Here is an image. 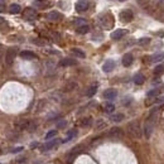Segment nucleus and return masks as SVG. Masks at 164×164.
Wrapping results in <instances>:
<instances>
[{"instance_id": "79ce46f5", "label": "nucleus", "mask_w": 164, "mask_h": 164, "mask_svg": "<svg viewBox=\"0 0 164 164\" xmlns=\"http://www.w3.org/2000/svg\"><path fill=\"white\" fill-rule=\"evenodd\" d=\"M20 150H23V148H22V146H20V148H15V149H13V153H19Z\"/></svg>"}, {"instance_id": "1a4fd4ad", "label": "nucleus", "mask_w": 164, "mask_h": 164, "mask_svg": "<svg viewBox=\"0 0 164 164\" xmlns=\"http://www.w3.org/2000/svg\"><path fill=\"white\" fill-rule=\"evenodd\" d=\"M87 9H89V3L86 0H80V1L76 3V10L78 13H85Z\"/></svg>"}, {"instance_id": "5701e85b", "label": "nucleus", "mask_w": 164, "mask_h": 164, "mask_svg": "<svg viewBox=\"0 0 164 164\" xmlns=\"http://www.w3.org/2000/svg\"><path fill=\"white\" fill-rule=\"evenodd\" d=\"M111 121H114V123H120V121H123L125 116L124 114H115V115H111Z\"/></svg>"}, {"instance_id": "4c0bfd02", "label": "nucleus", "mask_w": 164, "mask_h": 164, "mask_svg": "<svg viewBox=\"0 0 164 164\" xmlns=\"http://www.w3.org/2000/svg\"><path fill=\"white\" fill-rule=\"evenodd\" d=\"M104 126H105V123H104V121H101V120L97 121V124H96V129H97V130H100V129H102Z\"/></svg>"}, {"instance_id": "2f4dec72", "label": "nucleus", "mask_w": 164, "mask_h": 164, "mask_svg": "<svg viewBox=\"0 0 164 164\" xmlns=\"http://www.w3.org/2000/svg\"><path fill=\"white\" fill-rule=\"evenodd\" d=\"M149 42H150V39H149L148 37H144L138 40V44L139 46H146V44H149Z\"/></svg>"}, {"instance_id": "f8f14e48", "label": "nucleus", "mask_w": 164, "mask_h": 164, "mask_svg": "<svg viewBox=\"0 0 164 164\" xmlns=\"http://www.w3.org/2000/svg\"><path fill=\"white\" fill-rule=\"evenodd\" d=\"M114 68H115V62L113 61V59H107L105 63H104V66H102V71L106 72V73L111 72Z\"/></svg>"}, {"instance_id": "a211bd4d", "label": "nucleus", "mask_w": 164, "mask_h": 164, "mask_svg": "<svg viewBox=\"0 0 164 164\" xmlns=\"http://www.w3.org/2000/svg\"><path fill=\"white\" fill-rule=\"evenodd\" d=\"M97 87H99V85H97V83H93V85H91V86L89 87V90H87L86 95L89 96V97H92V96L97 92Z\"/></svg>"}, {"instance_id": "bb28decb", "label": "nucleus", "mask_w": 164, "mask_h": 164, "mask_svg": "<svg viewBox=\"0 0 164 164\" xmlns=\"http://www.w3.org/2000/svg\"><path fill=\"white\" fill-rule=\"evenodd\" d=\"M89 30H90V27L87 25V24H83L81 27H77V33L78 34H86V33H89Z\"/></svg>"}, {"instance_id": "4468645a", "label": "nucleus", "mask_w": 164, "mask_h": 164, "mask_svg": "<svg viewBox=\"0 0 164 164\" xmlns=\"http://www.w3.org/2000/svg\"><path fill=\"white\" fill-rule=\"evenodd\" d=\"M20 57H22L23 59H28V61H30V59H34L37 57L36 53H33V52L30 51H23L20 52Z\"/></svg>"}, {"instance_id": "72a5a7b5", "label": "nucleus", "mask_w": 164, "mask_h": 164, "mask_svg": "<svg viewBox=\"0 0 164 164\" xmlns=\"http://www.w3.org/2000/svg\"><path fill=\"white\" fill-rule=\"evenodd\" d=\"M36 129H37V123L36 121H33V120H30L29 126H28V131H34Z\"/></svg>"}, {"instance_id": "7c9ffc66", "label": "nucleus", "mask_w": 164, "mask_h": 164, "mask_svg": "<svg viewBox=\"0 0 164 164\" xmlns=\"http://www.w3.org/2000/svg\"><path fill=\"white\" fill-rule=\"evenodd\" d=\"M104 110H105V113H107V114H111V113H114L115 106L113 105V104H106L105 107H104Z\"/></svg>"}, {"instance_id": "a18cd8bd", "label": "nucleus", "mask_w": 164, "mask_h": 164, "mask_svg": "<svg viewBox=\"0 0 164 164\" xmlns=\"http://www.w3.org/2000/svg\"><path fill=\"white\" fill-rule=\"evenodd\" d=\"M120 1H125V0H120Z\"/></svg>"}, {"instance_id": "6e6552de", "label": "nucleus", "mask_w": 164, "mask_h": 164, "mask_svg": "<svg viewBox=\"0 0 164 164\" xmlns=\"http://www.w3.org/2000/svg\"><path fill=\"white\" fill-rule=\"evenodd\" d=\"M126 34H128V30L126 29H116L115 32L111 33V39L119 40V39H121L124 36H126Z\"/></svg>"}, {"instance_id": "dca6fc26", "label": "nucleus", "mask_w": 164, "mask_h": 164, "mask_svg": "<svg viewBox=\"0 0 164 164\" xmlns=\"http://www.w3.org/2000/svg\"><path fill=\"white\" fill-rule=\"evenodd\" d=\"M47 19L51 20V22H56V20H59L61 19V14L58 12H51L47 14Z\"/></svg>"}, {"instance_id": "6ab92c4d", "label": "nucleus", "mask_w": 164, "mask_h": 164, "mask_svg": "<svg viewBox=\"0 0 164 164\" xmlns=\"http://www.w3.org/2000/svg\"><path fill=\"white\" fill-rule=\"evenodd\" d=\"M145 82V77L141 75V73H137L134 76V83L135 85H143Z\"/></svg>"}, {"instance_id": "f257e3e1", "label": "nucleus", "mask_w": 164, "mask_h": 164, "mask_svg": "<svg viewBox=\"0 0 164 164\" xmlns=\"http://www.w3.org/2000/svg\"><path fill=\"white\" fill-rule=\"evenodd\" d=\"M155 124H156V114H155V110H153L150 115L148 116L145 121V125H144V134H145V138H150L153 130L155 128Z\"/></svg>"}, {"instance_id": "c9c22d12", "label": "nucleus", "mask_w": 164, "mask_h": 164, "mask_svg": "<svg viewBox=\"0 0 164 164\" xmlns=\"http://www.w3.org/2000/svg\"><path fill=\"white\" fill-rule=\"evenodd\" d=\"M158 93H159V90L158 89H154V90H150L146 96H148V97H154V96L158 95Z\"/></svg>"}, {"instance_id": "473e14b6", "label": "nucleus", "mask_w": 164, "mask_h": 164, "mask_svg": "<svg viewBox=\"0 0 164 164\" xmlns=\"http://www.w3.org/2000/svg\"><path fill=\"white\" fill-rule=\"evenodd\" d=\"M56 135H57V130H51V131H48V132H47V135H46V139H47V140H49V139L54 138Z\"/></svg>"}, {"instance_id": "39448f33", "label": "nucleus", "mask_w": 164, "mask_h": 164, "mask_svg": "<svg viewBox=\"0 0 164 164\" xmlns=\"http://www.w3.org/2000/svg\"><path fill=\"white\" fill-rule=\"evenodd\" d=\"M132 18H134V14H132L130 9H125L120 13V19H121V22H124V23L131 22Z\"/></svg>"}, {"instance_id": "2eb2a0df", "label": "nucleus", "mask_w": 164, "mask_h": 164, "mask_svg": "<svg viewBox=\"0 0 164 164\" xmlns=\"http://www.w3.org/2000/svg\"><path fill=\"white\" fill-rule=\"evenodd\" d=\"M76 65V59H72V58H65L59 62V66L62 67H69V66H75Z\"/></svg>"}, {"instance_id": "c03bdc74", "label": "nucleus", "mask_w": 164, "mask_h": 164, "mask_svg": "<svg viewBox=\"0 0 164 164\" xmlns=\"http://www.w3.org/2000/svg\"><path fill=\"white\" fill-rule=\"evenodd\" d=\"M0 23H4V19L3 18H0Z\"/></svg>"}, {"instance_id": "a19ab883", "label": "nucleus", "mask_w": 164, "mask_h": 164, "mask_svg": "<svg viewBox=\"0 0 164 164\" xmlns=\"http://www.w3.org/2000/svg\"><path fill=\"white\" fill-rule=\"evenodd\" d=\"M5 10V5L3 4V3H0V13H3Z\"/></svg>"}, {"instance_id": "423d86ee", "label": "nucleus", "mask_w": 164, "mask_h": 164, "mask_svg": "<svg viewBox=\"0 0 164 164\" xmlns=\"http://www.w3.org/2000/svg\"><path fill=\"white\" fill-rule=\"evenodd\" d=\"M30 120H27V119H20L15 123V129L16 130H28V126H29Z\"/></svg>"}, {"instance_id": "a878e982", "label": "nucleus", "mask_w": 164, "mask_h": 164, "mask_svg": "<svg viewBox=\"0 0 164 164\" xmlns=\"http://www.w3.org/2000/svg\"><path fill=\"white\" fill-rule=\"evenodd\" d=\"M92 125V119L91 117H85L81 120V126L82 128H90Z\"/></svg>"}, {"instance_id": "4be33fe9", "label": "nucleus", "mask_w": 164, "mask_h": 164, "mask_svg": "<svg viewBox=\"0 0 164 164\" xmlns=\"http://www.w3.org/2000/svg\"><path fill=\"white\" fill-rule=\"evenodd\" d=\"M32 42L36 46H39V47H44L47 44V40L44 38H34V39H32Z\"/></svg>"}, {"instance_id": "f3484780", "label": "nucleus", "mask_w": 164, "mask_h": 164, "mask_svg": "<svg viewBox=\"0 0 164 164\" xmlns=\"http://www.w3.org/2000/svg\"><path fill=\"white\" fill-rule=\"evenodd\" d=\"M57 144V139H53V140H49V141H47L46 144H44L43 146H42V150L43 152H47V150H51L53 146Z\"/></svg>"}, {"instance_id": "aec40b11", "label": "nucleus", "mask_w": 164, "mask_h": 164, "mask_svg": "<svg viewBox=\"0 0 164 164\" xmlns=\"http://www.w3.org/2000/svg\"><path fill=\"white\" fill-rule=\"evenodd\" d=\"M76 87H77V83H76L75 81H69V82L66 83V86H65V91H67V92L73 91V90H75Z\"/></svg>"}, {"instance_id": "7ed1b4c3", "label": "nucleus", "mask_w": 164, "mask_h": 164, "mask_svg": "<svg viewBox=\"0 0 164 164\" xmlns=\"http://www.w3.org/2000/svg\"><path fill=\"white\" fill-rule=\"evenodd\" d=\"M81 152H82V145H78V146H76V148H73L72 150L67 154V163L71 164L73 160L77 158V155H78Z\"/></svg>"}, {"instance_id": "412c9836", "label": "nucleus", "mask_w": 164, "mask_h": 164, "mask_svg": "<svg viewBox=\"0 0 164 164\" xmlns=\"http://www.w3.org/2000/svg\"><path fill=\"white\" fill-rule=\"evenodd\" d=\"M77 135V130L76 129H72V130H69L68 131V134H67V137H66V139L63 140V143H67V141H69V140H72L73 138Z\"/></svg>"}, {"instance_id": "9b49d317", "label": "nucleus", "mask_w": 164, "mask_h": 164, "mask_svg": "<svg viewBox=\"0 0 164 164\" xmlns=\"http://www.w3.org/2000/svg\"><path fill=\"white\" fill-rule=\"evenodd\" d=\"M123 135H124V132L120 128H113L109 131V137L111 138H123Z\"/></svg>"}, {"instance_id": "cd10ccee", "label": "nucleus", "mask_w": 164, "mask_h": 164, "mask_svg": "<svg viewBox=\"0 0 164 164\" xmlns=\"http://www.w3.org/2000/svg\"><path fill=\"white\" fill-rule=\"evenodd\" d=\"M72 53L75 54V56H77L78 58H85V57H86L85 52H83L82 49H80V48H73V49H72Z\"/></svg>"}, {"instance_id": "ddd939ff", "label": "nucleus", "mask_w": 164, "mask_h": 164, "mask_svg": "<svg viewBox=\"0 0 164 164\" xmlns=\"http://www.w3.org/2000/svg\"><path fill=\"white\" fill-rule=\"evenodd\" d=\"M132 62H134V57H132L131 53L124 54V57H123V66H125V67H129V66L132 65Z\"/></svg>"}, {"instance_id": "ea45409f", "label": "nucleus", "mask_w": 164, "mask_h": 164, "mask_svg": "<svg viewBox=\"0 0 164 164\" xmlns=\"http://www.w3.org/2000/svg\"><path fill=\"white\" fill-rule=\"evenodd\" d=\"M130 102H131V99H130V97H129V99H128V97H126V99H124V105H129Z\"/></svg>"}, {"instance_id": "c85d7f7f", "label": "nucleus", "mask_w": 164, "mask_h": 164, "mask_svg": "<svg viewBox=\"0 0 164 164\" xmlns=\"http://www.w3.org/2000/svg\"><path fill=\"white\" fill-rule=\"evenodd\" d=\"M9 12L12 14H18L20 13V5L19 4H12L9 6Z\"/></svg>"}, {"instance_id": "b1692460", "label": "nucleus", "mask_w": 164, "mask_h": 164, "mask_svg": "<svg viewBox=\"0 0 164 164\" xmlns=\"http://www.w3.org/2000/svg\"><path fill=\"white\" fill-rule=\"evenodd\" d=\"M109 15H110V14H107V15H105V16H102V18H101V24H102L104 28H111V25H113V23H114V22H107Z\"/></svg>"}, {"instance_id": "e433bc0d", "label": "nucleus", "mask_w": 164, "mask_h": 164, "mask_svg": "<svg viewBox=\"0 0 164 164\" xmlns=\"http://www.w3.org/2000/svg\"><path fill=\"white\" fill-rule=\"evenodd\" d=\"M43 105H46V101H44V100H40L39 104H38V107H37V111H38V113H39V111L43 109Z\"/></svg>"}, {"instance_id": "37998d69", "label": "nucleus", "mask_w": 164, "mask_h": 164, "mask_svg": "<svg viewBox=\"0 0 164 164\" xmlns=\"http://www.w3.org/2000/svg\"><path fill=\"white\" fill-rule=\"evenodd\" d=\"M3 57V48H1V46H0V58Z\"/></svg>"}, {"instance_id": "9d476101", "label": "nucleus", "mask_w": 164, "mask_h": 164, "mask_svg": "<svg viewBox=\"0 0 164 164\" xmlns=\"http://www.w3.org/2000/svg\"><path fill=\"white\" fill-rule=\"evenodd\" d=\"M117 96V91L115 89H107L104 91V97L106 100H114Z\"/></svg>"}, {"instance_id": "49530a36", "label": "nucleus", "mask_w": 164, "mask_h": 164, "mask_svg": "<svg viewBox=\"0 0 164 164\" xmlns=\"http://www.w3.org/2000/svg\"><path fill=\"white\" fill-rule=\"evenodd\" d=\"M162 91H164V87H163V90H162Z\"/></svg>"}, {"instance_id": "58836bf2", "label": "nucleus", "mask_w": 164, "mask_h": 164, "mask_svg": "<svg viewBox=\"0 0 164 164\" xmlns=\"http://www.w3.org/2000/svg\"><path fill=\"white\" fill-rule=\"evenodd\" d=\"M65 125H66V121H65V120H62V121H59V123L57 124V126H58V128H63Z\"/></svg>"}, {"instance_id": "393cba45", "label": "nucleus", "mask_w": 164, "mask_h": 164, "mask_svg": "<svg viewBox=\"0 0 164 164\" xmlns=\"http://www.w3.org/2000/svg\"><path fill=\"white\" fill-rule=\"evenodd\" d=\"M164 59V52H160V53H156L152 57V62H154V63H158V62L163 61Z\"/></svg>"}, {"instance_id": "f03ea898", "label": "nucleus", "mask_w": 164, "mask_h": 164, "mask_svg": "<svg viewBox=\"0 0 164 164\" xmlns=\"http://www.w3.org/2000/svg\"><path fill=\"white\" fill-rule=\"evenodd\" d=\"M128 132L130 134L131 138L134 139H140L141 138V128H140V124H139V121H131V123H129L128 125Z\"/></svg>"}, {"instance_id": "f704fd0d", "label": "nucleus", "mask_w": 164, "mask_h": 164, "mask_svg": "<svg viewBox=\"0 0 164 164\" xmlns=\"http://www.w3.org/2000/svg\"><path fill=\"white\" fill-rule=\"evenodd\" d=\"M73 24L77 25V27H81V25H83V24H86V20L85 19H75L73 20Z\"/></svg>"}, {"instance_id": "20e7f679", "label": "nucleus", "mask_w": 164, "mask_h": 164, "mask_svg": "<svg viewBox=\"0 0 164 164\" xmlns=\"http://www.w3.org/2000/svg\"><path fill=\"white\" fill-rule=\"evenodd\" d=\"M15 56H16V49L15 48H9L5 53V63L8 66H12L14 59H15Z\"/></svg>"}, {"instance_id": "c756f323", "label": "nucleus", "mask_w": 164, "mask_h": 164, "mask_svg": "<svg viewBox=\"0 0 164 164\" xmlns=\"http://www.w3.org/2000/svg\"><path fill=\"white\" fill-rule=\"evenodd\" d=\"M163 73H164V65H158L154 68V75L160 76V75H163Z\"/></svg>"}, {"instance_id": "0eeeda50", "label": "nucleus", "mask_w": 164, "mask_h": 164, "mask_svg": "<svg viewBox=\"0 0 164 164\" xmlns=\"http://www.w3.org/2000/svg\"><path fill=\"white\" fill-rule=\"evenodd\" d=\"M23 16L27 20H34V19L37 18V12L34 9H32V8H27L23 12Z\"/></svg>"}]
</instances>
